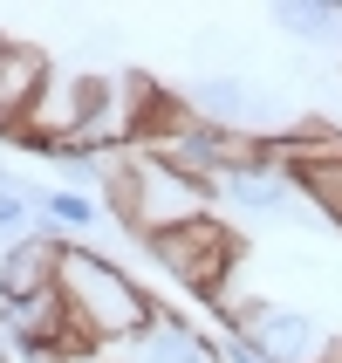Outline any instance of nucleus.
<instances>
[{
	"label": "nucleus",
	"mask_w": 342,
	"mask_h": 363,
	"mask_svg": "<svg viewBox=\"0 0 342 363\" xmlns=\"http://www.w3.org/2000/svg\"><path fill=\"white\" fill-rule=\"evenodd\" d=\"M110 363H226V336L220 329H199L178 308H158L137 336L110 343Z\"/></svg>",
	"instance_id": "obj_3"
},
{
	"label": "nucleus",
	"mask_w": 342,
	"mask_h": 363,
	"mask_svg": "<svg viewBox=\"0 0 342 363\" xmlns=\"http://www.w3.org/2000/svg\"><path fill=\"white\" fill-rule=\"evenodd\" d=\"M226 363H274L261 350V336H226Z\"/></svg>",
	"instance_id": "obj_11"
},
{
	"label": "nucleus",
	"mask_w": 342,
	"mask_h": 363,
	"mask_svg": "<svg viewBox=\"0 0 342 363\" xmlns=\"http://www.w3.org/2000/svg\"><path fill=\"white\" fill-rule=\"evenodd\" d=\"M62 247L55 233H28V240L0 247V302H28V295H48L62 274Z\"/></svg>",
	"instance_id": "obj_6"
},
{
	"label": "nucleus",
	"mask_w": 342,
	"mask_h": 363,
	"mask_svg": "<svg viewBox=\"0 0 342 363\" xmlns=\"http://www.w3.org/2000/svg\"><path fill=\"white\" fill-rule=\"evenodd\" d=\"M48 82H55L48 48H35V41H21V35H0V144L14 138V130H28V117L48 96Z\"/></svg>",
	"instance_id": "obj_4"
},
{
	"label": "nucleus",
	"mask_w": 342,
	"mask_h": 363,
	"mask_svg": "<svg viewBox=\"0 0 342 363\" xmlns=\"http://www.w3.org/2000/svg\"><path fill=\"white\" fill-rule=\"evenodd\" d=\"M35 213L41 233H55V240H96L110 220L103 192H89V185H35Z\"/></svg>",
	"instance_id": "obj_7"
},
{
	"label": "nucleus",
	"mask_w": 342,
	"mask_h": 363,
	"mask_svg": "<svg viewBox=\"0 0 342 363\" xmlns=\"http://www.w3.org/2000/svg\"><path fill=\"white\" fill-rule=\"evenodd\" d=\"M55 363H110V350H103V343H82V336H76V343L62 350Z\"/></svg>",
	"instance_id": "obj_12"
},
{
	"label": "nucleus",
	"mask_w": 342,
	"mask_h": 363,
	"mask_svg": "<svg viewBox=\"0 0 342 363\" xmlns=\"http://www.w3.org/2000/svg\"><path fill=\"white\" fill-rule=\"evenodd\" d=\"M253 336H261V350H267L274 363H322L329 343H336V336H329L308 308H267Z\"/></svg>",
	"instance_id": "obj_8"
},
{
	"label": "nucleus",
	"mask_w": 342,
	"mask_h": 363,
	"mask_svg": "<svg viewBox=\"0 0 342 363\" xmlns=\"http://www.w3.org/2000/svg\"><path fill=\"white\" fill-rule=\"evenodd\" d=\"M55 295L69 302V323H76V336H89V343H103V350L123 343V336H137V329L164 308L151 288L130 281V267H117L103 247H82V240L62 247Z\"/></svg>",
	"instance_id": "obj_1"
},
{
	"label": "nucleus",
	"mask_w": 342,
	"mask_h": 363,
	"mask_svg": "<svg viewBox=\"0 0 342 363\" xmlns=\"http://www.w3.org/2000/svg\"><path fill=\"white\" fill-rule=\"evenodd\" d=\"M220 199H233L246 220H261V226H302L308 213H315V206L295 192V179H287L281 164H261V172L226 179V185H220Z\"/></svg>",
	"instance_id": "obj_5"
},
{
	"label": "nucleus",
	"mask_w": 342,
	"mask_h": 363,
	"mask_svg": "<svg viewBox=\"0 0 342 363\" xmlns=\"http://www.w3.org/2000/svg\"><path fill=\"white\" fill-rule=\"evenodd\" d=\"M144 254H151V267H158L171 288H185V295L205 302V308H220L226 295H233V274L246 267V233L226 226L220 213H205V220H185V226H171V233H151Z\"/></svg>",
	"instance_id": "obj_2"
},
{
	"label": "nucleus",
	"mask_w": 342,
	"mask_h": 363,
	"mask_svg": "<svg viewBox=\"0 0 342 363\" xmlns=\"http://www.w3.org/2000/svg\"><path fill=\"white\" fill-rule=\"evenodd\" d=\"M274 28L295 41H342V0H274Z\"/></svg>",
	"instance_id": "obj_9"
},
{
	"label": "nucleus",
	"mask_w": 342,
	"mask_h": 363,
	"mask_svg": "<svg viewBox=\"0 0 342 363\" xmlns=\"http://www.w3.org/2000/svg\"><path fill=\"white\" fill-rule=\"evenodd\" d=\"M0 363H14V350H7V336H0Z\"/></svg>",
	"instance_id": "obj_13"
},
{
	"label": "nucleus",
	"mask_w": 342,
	"mask_h": 363,
	"mask_svg": "<svg viewBox=\"0 0 342 363\" xmlns=\"http://www.w3.org/2000/svg\"><path fill=\"white\" fill-rule=\"evenodd\" d=\"M295 179V192H302L315 213H329V220L342 226V158H329V164H302V172H287Z\"/></svg>",
	"instance_id": "obj_10"
}]
</instances>
